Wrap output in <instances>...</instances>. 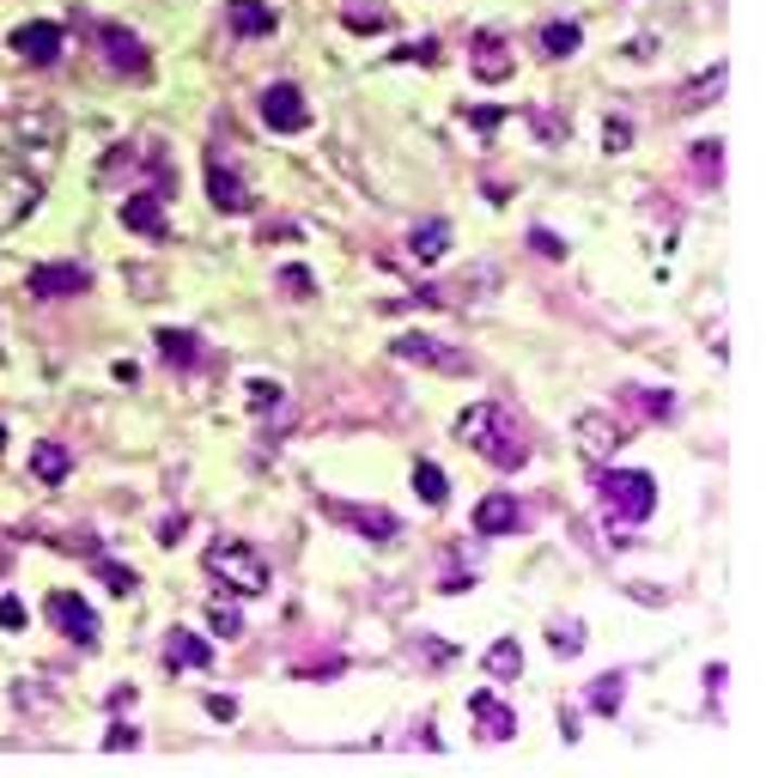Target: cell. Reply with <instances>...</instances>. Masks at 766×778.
<instances>
[{"label":"cell","instance_id":"cb8c5ba5","mask_svg":"<svg viewBox=\"0 0 766 778\" xmlns=\"http://www.w3.org/2000/svg\"><path fill=\"white\" fill-rule=\"evenodd\" d=\"M481 663H487V675H493V681H518V675H523V651H518V639H499V645H487V656H481Z\"/></svg>","mask_w":766,"mask_h":778},{"label":"cell","instance_id":"30bf717a","mask_svg":"<svg viewBox=\"0 0 766 778\" xmlns=\"http://www.w3.org/2000/svg\"><path fill=\"white\" fill-rule=\"evenodd\" d=\"M98 43H104V62L116 67V74H128V79H146V74H153V62H146V43H140L128 25H98Z\"/></svg>","mask_w":766,"mask_h":778},{"label":"cell","instance_id":"f1b7e54d","mask_svg":"<svg viewBox=\"0 0 766 778\" xmlns=\"http://www.w3.org/2000/svg\"><path fill=\"white\" fill-rule=\"evenodd\" d=\"M724 79H730V67H712V74H705V86H700V79H693V86H688V92H681V110H700V98H718L724 92Z\"/></svg>","mask_w":766,"mask_h":778},{"label":"cell","instance_id":"44dd1931","mask_svg":"<svg viewBox=\"0 0 766 778\" xmlns=\"http://www.w3.org/2000/svg\"><path fill=\"white\" fill-rule=\"evenodd\" d=\"M578 25H572V18H560V25H541L536 31V49L541 55H548V62H566V55H578Z\"/></svg>","mask_w":766,"mask_h":778},{"label":"cell","instance_id":"8992f818","mask_svg":"<svg viewBox=\"0 0 766 778\" xmlns=\"http://www.w3.org/2000/svg\"><path fill=\"white\" fill-rule=\"evenodd\" d=\"M49 621H55V633H67L79 651H92L98 645V614H92V602H86L79 590H55L49 596Z\"/></svg>","mask_w":766,"mask_h":778},{"label":"cell","instance_id":"4fadbf2b","mask_svg":"<svg viewBox=\"0 0 766 778\" xmlns=\"http://www.w3.org/2000/svg\"><path fill=\"white\" fill-rule=\"evenodd\" d=\"M55 140H62V116L55 110H18V123H13V146H31L37 158L55 153Z\"/></svg>","mask_w":766,"mask_h":778},{"label":"cell","instance_id":"7a4b0ae2","mask_svg":"<svg viewBox=\"0 0 766 778\" xmlns=\"http://www.w3.org/2000/svg\"><path fill=\"white\" fill-rule=\"evenodd\" d=\"M201 565H207V578L219 584L226 596H261L268 584H275V572H268V560H261L250 541H214V548L201 553Z\"/></svg>","mask_w":766,"mask_h":778},{"label":"cell","instance_id":"d6a6232c","mask_svg":"<svg viewBox=\"0 0 766 778\" xmlns=\"http://www.w3.org/2000/svg\"><path fill=\"white\" fill-rule=\"evenodd\" d=\"M627 396H633V408H644L651 420H663V413L675 408V401H669V390H627Z\"/></svg>","mask_w":766,"mask_h":778},{"label":"cell","instance_id":"4316f807","mask_svg":"<svg viewBox=\"0 0 766 778\" xmlns=\"http://www.w3.org/2000/svg\"><path fill=\"white\" fill-rule=\"evenodd\" d=\"M414 487H420V499H426V505H445V499H450V481H445V469H438V462H420V469H414Z\"/></svg>","mask_w":766,"mask_h":778},{"label":"cell","instance_id":"d4e9b609","mask_svg":"<svg viewBox=\"0 0 766 778\" xmlns=\"http://www.w3.org/2000/svg\"><path fill=\"white\" fill-rule=\"evenodd\" d=\"M207 626H214L219 639H238V633H244V614H238L231 596H219V602H207Z\"/></svg>","mask_w":766,"mask_h":778},{"label":"cell","instance_id":"484cf974","mask_svg":"<svg viewBox=\"0 0 766 778\" xmlns=\"http://www.w3.org/2000/svg\"><path fill=\"white\" fill-rule=\"evenodd\" d=\"M621 687H627V675L614 669V675H602V681H590V712H621Z\"/></svg>","mask_w":766,"mask_h":778},{"label":"cell","instance_id":"277c9868","mask_svg":"<svg viewBox=\"0 0 766 778\" xmlns=\"http://www.w3.org/2000/svg\"><path fill=\"white\" fill-rule=\"evenodd\" d=\"M390 353H396L401 366H426V371H445V378H469V371H475V359H469V353L445 347L438 335H414V329L390 341Z\"/></svg>","mask_w":766,"mask_h":778},{"label":"cell","instance_id":"d590c367","mask_svg":"<svg viewBox=\"0 0 766 778\" xmlns=\"http://www.w3.org/2000/svg\"><path fill=\"white\" fill-rule=\"evenodd\" d=\"M529 244H536V256H548V262H560V256H566V238H553L548 226H536V231H529Z\"/></svg>","mask_w":766,"mask_h":778},{"label":"cell","instance_id":"f35d334b","mask_svg":"<svg viewBox=\"0 0 766 778\" xmlns=\"http://www.w3.org/2000/svg\"><path fill=\"white\" fill-rule=\"evenodd\" d=\"M408 55H414V62H438V43H414V49H401V62H408Z\"/></svg>","mask_w":766,"mask_h":778},{"label":"cell","instance_id":"5b68a950","mask_svg":"<svg viewBox=\"0 0 766 778\" xmlns=\"http://www.w3.org/2000/svg\"><path fill=\"white\" fill-rule=\"evenodd\" d=\"M256 110H261V123L275 128V135H305L310 128V104H305V92H298L292 79H275V86L256 98Z\"/></svg>","mask_w":766,"mask_h":778},{"label":"cell","instance_id":"8d00e7d4","mask_svg":"<svg viewBox=\"0 0 766 778\" xmlns=\"http://www.w3.org/2000/svg\"><path fill=\"white\" fill-rule=\"evenodd\" d=\"M104 748H140V730H135V724H110Z\"/></svg>","mask_w":766,"mask_h":778},{"label":"cell","instance_id":"ba28073f","mask_svg":"<svg viewBox=\"0 0 766 778\" xmlns=\"http://www.w3.org/2000/svg\"><path fill=\"white\" fill-rule=\"evenodd\" d=\"M7 43H13V55H18L25 67H49L55 55H62L67 37H62V25H55V18H31V25H18Z\"/></svg>","mask_w":766,"mask_h":778},{"label":"cell","instance_id":"d6986e66","mask_svg":"<svg viewBox=\"0 0 766 778\" xmlns=\"http://www.w3.org/2000/svg\"><path fill=\"white\" fill-rule=\"evenodd\" d=\"M226 25L238 37H268L275 31V7L268 0H226Z\"/></svg>","mask_w":766,"mask_h":778},{"label":"cell","instance_id":"ac0fdd59","mask_svg":"<svg viewBox=\"0 0 766 778\" xmlns=\"http://www.w3.org/2000/svg\"><path fill=\"white\" fill-rule=\"evenodd\" d=\"M123 226L140 231V238H165V195L158 189H140V195L123 201Z\"/></svg>","mask_w":766,"mask_h":778},{"label":"cell","instance_id":"e0dca14e","mask_svg":"<svg viewBox=\"0 0 766 778\" xmlns=\"http://www.w3.org/2000/svg\"><path fill=\"white\" fill-rule=\"evenodd\" d=\"M511 530H523V505L511 493H487L475 505V535H511Z\"/></svg>","mask_w":766,"mask_h":778},{"label":"cell","instance_id":"6da1fadb","mask_svg":"<svg viewBox=\"0 0 766 778\" xmlns=\"http://www.w3.org/2000/svg\"><path fill=\"white\" fill-rule=\"evenodd\" d=\"M457 444L481 450L493 469H506V474L529 462V444L518 438V426L506 420V408H499V401H475V408H462V413H457Z\"/></svg>","mask_w":766,"mask_h":778},{"label":"cell","instance_id":"ffe728a7","mask_svg":"<svg viewBox=\"0 0 766 778\" xmlns=\"http://www.w3.org/2000/svg\"><path fill=\"white\" fill-rule=\"evenodd\" d=\"M158 359L177 371H195L201 366V341L189 335V329H158Z\"/></svg>","mask_w":766,"mask_h":778},{"label":"cell","instance_id":"60d3db41","mask_svg":"<svg viewBox=\"0 0 766 778\" xmlns=\"http://www.w3.org/2000/svg\"><path fill=\"white\" fill-rule=\"evenodd\" d=\"M0 450H7V426H0Z\"/></svg>","mask_w":766,"mask_h":778},{"label":"cell","instance_id":"2e32d148","mask_svg":"<svg viewBox=\"0 0 766 778\" xmlns=\"http://www.w3.org/2000/svg\"><path fill=\"white\" fill-rule=\"evenodd\" d=\"M207 663H214V639H201L189 626L165 633V669H207Z\"/></svg>","mask_w":766,"mask_h":778},{"label":"cell","instance_id":"52a82bcc","mask_svg":"<svg viewBox=\"0 0 766 778\" xmlns=\"http://www.w3.org/2000/svg\"><path fill=\"white\" fill-rule=\"evenodd\" d=\"M207 201H214L219 214H250V207H256L250 183L238 177V165H231L226 153H207Z\"/></svg>","mask_w":766,"mask_h":778},{"label":"cell","instance_id":"b9f144b4","mask_svg":"<svg viewBox=\"0 0 766 778\" xmlns=\"http://www.w3.org/2000/svg\"><path fill=\"white\" fill-rule=\"evenodd\" d=\"M0 572H7V553H0Z\"/></svg>","mask_w":766,"mask_h":778},{"label":"cell","instance_id":"603a6c76","mask_svg":"<svg viewBox=\"0 0 766 778\" xmlns=\"http://www.w3.org/2000/svg\"><path fill=\"white\" fill-rule=\"evenodd\" d=\"M67 462H74V457H67V444H55V438H49V444H37V450H31V474L43 481V487L67 481Z\"/></svg>","mask_w":766,"mask_h":778},{"label":"cell","instance_id":"5bb4252c","mask_svg":"<svg viewBox=\"0 0 766 778\" xmlns=\"http://www.w3.org/2000/svg\"><path fill=\"white\" fill-rule=\"evenodd\" d=\"M322 511L335 523H347V530L371 535V541H396V518L390 511H378V505H347V499H322Z\"/></svg>","mask_w":766,"mask_h":778},{"label":"cell","instance_id":"ab89813d","mask_svg":"<svg viewBox=\"0 0 766 778\" xmlns=\"http://www.w3.org/2000/svg\"><path fill=\"white\" fill-rule=\"evenodd\" d=\"M207 712H214V717H231V712H238V705H231L226 693H207Z\"/></svg>","mask_w":766,"mask_h":778},{"label":"cell","instance_id":"83f0119b","mask_svg":"<svg viewBox=\"0 0 766 778\" xmlns=\"http://www.w3.org/2000/svg\"><path fill=\"white\" fill-rule=\"evenodd\" d=\"M244 396H250V408H256V413H275L286 390H280L275 378H250V383H244Z\"/></svg>","mask_w":766,"mask_h":778},{"label":"cell","instance_id":"1f68e13d","mask_svg":"<svg viewBox=\"0 0 766 778\" xmlns=\"http://www.w3.org/2000/svg\"><path fill=\"white\" fill-rule=\"evenodd\" d=\"M280 292H292V298H310V292H317V280H310V268H298V262H292V268H280Z\"/></svg>","mask_w":766,"mask_h":778},{"label":"cell","instance_id":"e575fe53","mask_svg":"<svg viewBox=\"0 0 766 778\" xmlns=\"http://www.w3.org/2000/svg\"><path fill=\"white\" fill-rule=\"evenodd\" d=\"M724 140H700V146H693V165H705V177H712V183H718V170H724Z\"/></svg>","mask_w":766,"mask_h":778},{"label":"cell","instance_id":"7402d4cb","mask_svg":"<svg viewBox=\"0 0 766 778\" xmlns=\"http://www.w3.org/2000/svg\"><path fill=\"white\" fill-rule=\"evenodd\" d=\"M450 250V226L445 219H426V226H414V238H408V256L414 262H438Z\"/></svg>","mask_w":766,"mask_h":778},{"label":"cell","instance_id":"8fae6325","mask_svg":"<svg viewBox=\"0 0 766 778\" xmlns=\"http://www.w3.org/2000/svg\"><path fill=\"white\" fill-rule=\"evenodd\" d=\"M469 717H475V736L481 742H511L518 736V712H511L493 687H481L475 700H469Z\"/></svg>","mask_w":766,"mask_h":778},{"label":"cell","instance_id":"74e56055","mask_svg":"<svg viewBox=\"0 0 766 778\" xmlns=\"http://www.w3.org/2000/svg\"><path fill=\"white\" fill-rule=\"evenodd\" d=\"M0 626H25V602H13V596H0Z\"/></svg>","mask_w":766,"mask_h":778},{"label":"cell","instance_id":"9c48e42d","mask_svg":"<svg viewBox=\"0 0 766 778\" xmlns=\"http://www.w3.org/2000/svg\"><path fill=\"white\" fill-rule=\"evenodd\" d=\"M86 286H92V275H86L79 262H43V268H31V298H43V305L79 298Z\"/></svg>","mask_w":766,"mask_h":778},{"label":"cell","instance_id":"836d02e7","mask_svg":"<svg viewBox=\"0 0 766 778\" xmlns=\"http://www.w3.org/2000/svg\"><path fill=\"white\" fill-rule=\"evenodd\" d=\"M341 25H347V31H383V25H390V13H378V7H353Z\"/></svg>","mask_w":766,"mask_h":778},{"label":"cell","instance_id":"7c38bea8","mask_svg":"<svg viewBox=\"0 0 766 778\" xmlns=\"http://www.w3.org/2000/svg\"><path fill=\"white\" fill-rule=\"evenodd\" d=\"M475 79L481 86H506L511 74H518V55H511V37H499V31H481L475 37Z\"/></svg>","mask_w":766,"mask_h":778},{"label":"cell","instance_id":"9a60e30c","mask_svg":"<svg viewBox=\"0 0 766 778\" xmlns=\"http://www.w3.org/2000/svg\"><path fill=\"white\" fill-rule=\"evenodd\" d=\"M621 438H627V426H621L614 413H602V408H584V413H578V444L590 450V457H609V450H621Z\"/></svg>","mask_w":766,"mask_h":778},{"label":"cell","instance_id":"3957f363","mask_svg":"<svg viewBox=\"0 0 766 778\" xmlns=\"http://www.w3.org/2000/svg\"><path fill=\"white\" fill-rule=\"evenodd\" d=\"M597 499L609 518L621 523H644L651 511H658V481L644 469H602L597 474Z\"/></svg>","mask_w":766,"mask_h":778},{"label":"cell","instance_id":"f546056e","mask_svg":"<svg viewBox=\"0 0 766 778\" xmlns=\"http://www.w3.org/2000/svg\"><path fill=\"white\" fill-rule=\"evenodd\" d=\"M548 645H553L560 656H578V651H584V626H578V621H560V626H548Z\"/></svg>","mask_w":766,"mask_h":778},{"label":"cell","instance_id":"4dcf8cb0","mask_svg":"<svg viewBox=\"0 0 766 778\" xmlns=\"http://www.w3.org/2000/svg\"><path fill=\"white\" fill-rule=\"evenodd\" d=\"M98 578H104L110 584V590H116V596H135V565H116V560H98Z\"/></svg>","mask_w":766,"mask_h":778}]
</instances>
